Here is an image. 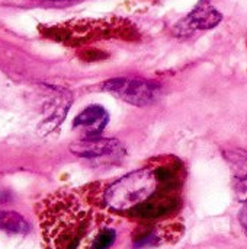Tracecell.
<instances>
[{"mask_svg":"<svg viewBox=\"0 0 247 249\" xmlns=\"http://www.w3.org/2000/svg\"><path fill=\"white\" fill-rule=\"evenodd\" d=\"M157 185L160 184L154 175V169H140L112 184L105 193V203L114 210L131 212L134 207L154 196L157 193Z\"/></svg>","mask_w":247,"mask_h":249,"instance_id":"1","label":"cell"},{"mask_svg":"<svg viewBox=\"0 0 247 249\" xmlns=\"http://www.w3.org/2000/svg\"><path fill=\"white\" fill-rule=\"evenodd\" d=\"M103 89L115 93L122 101L137 107H146L151 104L159 96L160 92L159 85L143 79H134V77L111 79L103 83Z\"/></svg>","mask_w":247,"mask_h":249,"instance_id":"2","label":"cell"},{"mask_svg":"<svg viewBox=\"0 0 247 249\" xmlns=\"http://www.w3.org/2000/svg\"><path fill=\"white\" fill-rule=\"evenodd\" d=\"M223 20L221 12L211 3V0H199L192 12L179 23L181 28L188 31L213 29Z\"/></svg>","mask_w":247,"mask_h":249,"instance_id":"3","label":"cell"},{"mask_svg":"<svg viewBox=\"0 0 247 249\" xmlns=\"http://www.w3.org/2000/svg\"><path fill=\"white\" fill-rule=\"evenodd\" d=\"M170 191L156 193L144 203L134 207L130 213L140 219H159L178 209L179 200L175 196L169 194Z\"/></svg>","mask_w":247,"mask_h":249,"instance_id":"4","label":"cell"},{"mask_svg":"<svg viewBox=\"0 0 247 249\" xmlns=\"http://www.w3.org/2000/svg\"><path fill=\"white\" fill-rule=\"evenodd\" d=\"M70 150L83 158H99L106 155H114L121 150V144L112 139H99V137H86L80 142H76L70 146Z\"/></svg>","mask_w":247,"mask_h":249,"instance_id":"5","label":"cell"},{"mask_svg":"<svg viewBox=\"0 0 247 249\" xmlns=\"http://www.w3.org/2000/svg\"><path fill=\"white\" fill-rule=\"evenodd\" d=\"M108 120H109V115L103 107L90 105L74 118L73 125L84 127V128H87V137H96L106 127Z\"/></svg>","mask_w":247,"mask_h":249,"instance_id":"6","label":"cell"},{"mask_svg":"<svg viewBox=\"0 0 247 249\" xmlns=\"http://www.w3.org/2000/svg\"><path fill=\"white\" fill-rule=\"evenodd\" d=\"M0 229L12 233H25L28 231V223L17 213L0 210Z\"/></svg>","mask_w":247,"mask_h":249,"instance_id":"7","label":"cell"},{"mask_svg":"<svg viewBox=\"0 0 247 249\" xmlns=\"http://www.w3.org/2000/svg\"><path fill=\"white\" fill-rule=\"evenodd\" d=\"M116 241V232L114 229H105L95 238L92 249H109Z\"/></svg>","mask_w":247,"mask_h":249,"instance_id":"8","label":"cell"},{"mask_svg":"<svg viewBox=\"0 0 247 249\" xmlns=\"http://www.w3.org/2000/svg\"><path fill=\"white\" fill-rule=\"evenodd\" d=\"M233 188H234V194H236L237 201H240V203H246L247 201V174L245 175V177H242V178H236V179H234Z\"/></svg>","mask_w":247,"mask_h":249,"instance_id":"9","label":"cell"},{"mask_svg":"<svg viewBox=\"0 0 247 249\" xmlns=\"http://www.w3.org/2000/svg\"><path fill=\"white\" fill-rule=\"evenodd\" d=\"M159 242V236L156 233H147L143 235L140 239L135 241V248H143V247H150V245H156Z\"/></svg>","mask_w":247,"mask_h":249,"instance_id":"10","label":"cell"},{"mask_svg":"<svg viewBox=\"0 0 247 249\" xmlns=\"http://www.w3.org/2000/svg\"><path fill=\"white\" fill-rule=\"evenodd\" d=\"M239 222L243 226V229L247 232V201L245 203V206L242 207L240 213H239Z\"/></svg>","mask_w":247,"mask_h":249,"instance_id":"11","label":"cell"},{"mask_svg":"<svg viewBox=\"0 0 247 249\" xmlns=\"http://www.w3.org/2000/svg\"><path fill=\"white\" fill-rule=\"evenodd\" d=\"M10 198V196L6 191H0V203H7Z\"/></svg>","mask_w":247,"mask_h":249,"instance_id":"12","label":"cell"},{"mask_svg":"<svg viewBox=\"0 0 247 249\" xmlns=\"http://www.w3.org/2000/svg\"><path fill=\"white\" fill-rule=\"evenodd\" d=\"M246 233H247V232H246Z\"/></svg>","mask_w":247,"mask_h":249,"instance_id":"13","label":"cell"}]
</instances>
